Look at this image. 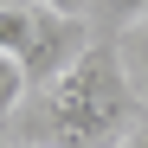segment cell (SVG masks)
Masks as SVG:
<instances>
[{
  "mask_svg": "<svg viewBox=\"0 0 148 148\" xmlns=\"http://www.w3.org/2000/svg\"><path fill=\"white\" fill-rule=\"evenodd\" d=\"M39 19H45V7H32V0L0 7V52L26 58V52H32V39H39Z\"/></svg>",
  "mask_w": 148,
  "mask_h": 148,
  "instance_id": "obj_3",
  "label": "cell"
},
{
  "mask_svg": "<svg viewBox=\"0 0 148 148\" xmlns=\"http://www.w3.org/2000/svg\"><path fill=\"white\" fill-rule=\"evenodd\" d=\"M116 52H122V64H129V84H142V90H148V19H135V26L122 32Z\"/></svg>",
  "mask_w": 148,
  "mask_h": 148,
  "instance_id": "obj_4",
  "label": "cell"
},
{
  "mask_svg": "<svg viewBox=\"0 0 148 148\" xmlns=\"http://www.w3.org/2000/svg\"><path fill=\"white\" fill-rule=\"evenodd\" d=\"M32 7H45V13H84V0H32Z\"/></svg>",
  "mask_w": 148,
  "mask_h": 148,
  "instance_id": "obj_7",
  "label": "cell"
},
{
  "mask_svg": "<svg viewBox=\"0 0 148 148\" xmlns=\"http://www.w3.org/2000/svg\"><path fill=\"white\" fill-rule=\"evenodd\" d=\"M84 13H97L103 26H122V32H129L135 19H148V0H84Z\"/></svg>",
  "mask_w": 148,
  "mask_h": 148,
  "instance_id": "obj_6",
  "label": "cell"
},
{
  "mask_svg": "<svg viewBox=\"0 0 148 148\" xmlns=\"http://www.w3.org/2000/svg\"><path fill=\"white\" fill-rule=\"evenodd\" d=\"M0 148H32V142H0Z\"/></svg>",
  "mask_w": 148,
  "mask_h": 148,
  "instance_id": "obj_9",
  "label": "cell"
},
{
  "mask_svg": "<svg viewBox=\"0 0 148 148\" xmlns=\"http://www.w3.org/2000/svg\"><path fill=\"white\" fill-rule=\"evenodd\" d=\"M26 90H32V84H26V64H19L13 52H0V122L19 110V97H26Z\"/></svg>",
  "mask_w": 148,
  "mask_h": 148,
  "instance_id": "obj_5",
  "label": "cell"
},
{
  "mask_svg": "<svg viewBox=\"0 0 148 148\" xmlns=\"http://www.w3.org/2000/svg\"><path fill=\"white\" fill-rule=\"evenodd\" d=\"M122 148H148V116L135 122V135H129V142H122Z\"/></svg>",
  "mask_w": 148,
  "mask_h": 148,
  "instance_id": "obj_8",
  "label": "cell"
},
{
  "mask_svg": "<svg viewBox=\"0 0 148 148\" xmlns=\"http://www.w3.org/2000/svg\"><path fill=\"white\" fill-rule=\"evenodd\" d=\"M142 97L129 84L116 45H90V52L64 71L52 90H39V116H32V148H122L142 122Z\"/></svg>",
  "mask_w": 148,
  "mask_h": 148,
  "instance_id": "obj_1",
  "label": "cell"
},
{
  "mask_svg": "<svg viewBox=\"0 0 148 148\" xmlns=\"http://www.w3.org/2000/svg\"><path fill=\"white\" fill-rule=\"evenodd\" d=\"M90 45H97V39H90V26H84L77 13H45V19H39L32 52L19 58V64H26V84H32V90H52L64 71L90 52Z\"/></svg>",
  "mask_w": 148,
  "mask_h": 148,
  "instance_id": "obj_2",
  "label": "cell"
}]
</instances>
